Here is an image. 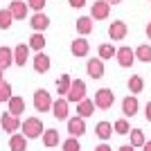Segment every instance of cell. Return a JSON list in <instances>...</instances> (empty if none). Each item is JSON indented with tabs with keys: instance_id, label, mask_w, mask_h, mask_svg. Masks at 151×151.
Returning a JSON list of instances; mask_svg holds the SVG:
<instances>
[{
	"instance_id": "obj_41",
	"label": "cell",
	"mask_w": 151,
	"mask_h": 151,
	"mask_svg": "<svg viewBox=\"0 0 151 151\" xmlns=\"http://www.w3.org/2000/svg\"><path fill=\"white\" fill-rule=\"evenodd\" d=\"M106 2H108V5H120L122 0H106Z\"/></svg>"
},
{
	"instance_id": "obj_1",
	"label": "cell",
	"mask_w": 151,
	"mask_h": 151,
	"mask_svg": "<svg viewBox=\"0 0 151 151\" xmlns=\"http://www.w3.org/2000/svg\"><path fill=\"white\" fill-rule=\"evenodd\" d=\"M20 129H23V138H41L43 135V122L38 120V117H27L23 124H20Z\"/></svg>"
},
{
	"instance_id": "obj_12",
	"label": "cell",
	"mask_w": 151,
	"mask_h": 151,
	"mask_svg": "<svg viewBox=\"0 0 151 151\" xmlns=\"http://www.w3.org/2000/svg\"><path fill=\"white\" fill-rule=\"evenodd\" d=\"M52 115L57 117V120H68V101L63 99V97H59L57 101H52Z\"/></svg>"
},
{
	"instance_id": "obj_15",
	"label": "cell",
	"mask_w": 151,
	"mask_h": 151,
	"mask_svg": "<svg viewBox=\"0 0 151 151\" xmlns=\"http://www.w3.org/2000/svg\"><path fill=\"white\" fill-rule=\"evenodd\" d=\"M138 97L135 95H129V97H124V101H122V113L126 115V117H133V115L138 113Z\"/></svg>"
},
{
	"instance_id": "obj_31",
	"label": "cell",
	"mask_w": 151,
	"mask_h": 151,
	"mask_svg": "<svg viewBox=\"0 0 151 151\" xmlns=\"http://www.w3.org/2000/svg\"><path fill=\"white\" fill-rule=\"evenodd\" d=\"M113 129L120 133V135H129V131H131V124H129V122L122 117V120H117V122L113 124Z\"/></svg>"
},
{
	"instance_id": "obj_3",
	"label": "cell",
	"mask_w": 151,
	"mask_h": 151,
	"mask_svg": "<svg viewBox=\"0 0 151 151\" xmlns=\"http://www.w3.org/2000/svg\"><path fill=\"white\" fill-rule=\"evenodd\" d=\"M113 101H115L113 90H111V88H99L97 93H95L93 106H95V108H101V111H108V108L113 106Z\"/></svg>"
},
{
	"instance_id": "obj_21",
	"label": "cell",
	"mask_w": 151,
	"mask_h": 151,
	"mask_svg": "<svg viewBox=\"0 0 151 151\" xmlns=\"http://www.w3.org/2000/svg\"><path fill=\"white\" fill-rule=\"evenodd\" d=\"M9 149L12 151H25L27 149V138H23V133H14L9 138Z\"/></svg>"
},
{
	"instance_id": "obj_18",
	"label": "cell",
	"mask_w": 151,
	"mask_h": 151,
	"mask_svg": "<svg viewBox=\"0 0 151 151\" xmlns=\"http://www.w3.org/2000/svg\"><path fill=\"white\" fill-rule=\"evenodd\" d=\"M34 70L41 72V75L50 70V57L45 52H36V57H34Z\"/></svg>"
},
{
	"instance_id": "obj_24",
	"label": "cell",
	"mask_w": 151,
	"mask_h": 151,
	"mask_svg": "<svg viewBox=\"0 0 151 151\" xmlns=\"http://www.w3.org/2000/svg\"><path fill=\"white\" fill-rule=\"evenodd\" d=\"M95 133H97V138L108 140L113 135V124H111V122H99V124L95 126Z\"/></svg>"
},
{
	"instance_id": "obj_36",
	"label": "cell",
	"mask_w": 151,
	"mask_h": 151,
	"mask_svg": "<svg viewBox=\"0 0 151 151\" xmlns=\"http://www.w3.org/2000/svg\"><path fill=\"white\" fill-rule=\"evenodd\" d=\"M68 2H70V7H75V9H79V7L86 5V0H68Z\"/></svg>"
},
{
	"instance_id": "obj_4",
	"label": "cell",
	"mask_w": 151,
	"mask_h": 151,
	"mask_svg": "<svg viewBox=\"0 0 151 151\" xmlns=\"http://www.w3.org/2000/svg\"><path fill=\"white\" fill-rule=\"evenodd\" d=\"M108 14H111V5L106 0H95L93 7H90V18L93 20H106Z\"/></svg>"
},
{
	"instance_id": "obj_16",
	"label": "cell",
	"mask_w": 151,
	"mask_h": 151,
	"mask_svg": "<svg viewBox=\"0 0 151 151\" xmlns=\"http://www.w3.org/2000/svg\"><path fill=\"white\" fill-rule=\"evenodd\" d=\"M7 12L12 14V18H18V20H23L27 16V2H23V0H14L12 5H9V9Z\"/></svg>"
},
{
	"instance_id": "obj_27",
	"label": "cell",
	"mask_w": 151,
	"mask_h": 151,
	"mask_svg": "<svg viewBox=\"0 0 151 151\" xmlns=\"http://www.w3.org/2000/svg\"><path fill=\"white\" fill-rule=\"evenodd\" d=\"M70 83H72V77H70V75H61V77H59V79H57V90H59V95H68Z\"/></svg>"
},
{
	"instance_id": "obj_7",
	"label": "cell",
	"mask_w": 151,
	"mask_h": 151,
	"mask_svg": "<svg viewBox=\"0 0 151 151\" xmlns=\"http://www.w3.org/2000/svg\"><path fill=\"white\" fill-rule=\"evenodd\" d=\"M115 59L122 68H131L133 61H135V54H133L131 47H120V50H115Z\"/></svg>"
},
{
	"instance_id": "obj_29",
	"label": "cell",
	"mask_w": 151,
	"mask_h": 151,
	"mask_svg": "<svg viewBox=\"0 0 151 151\" xmlns=\"http://www.w3.org/2000/svg\"><path fill=\"white\" fill-rule=\"evenodd\" d=\"M129 90H131L133 95L142 93V90H145V79H142V77H131V79H129Z\"/></svg>"
},
{
	"instance_id": "obj_2",
	"label": "cell",
	"mask_w": 151,
	"mask_h": 151,
	"mask_svg": "<svg viewBox=\"0 0 151 151\" xmlns=\"http://www.w3.org/2000/svg\"><path fill=\"white\" fill-rule=\"evenodd\" d=\"M63 99L68 101H75V104H79L81 99H86V83L81 81V79H72V83H70L68 88V95L63 97Z\"/></svg>"
},
{
	"instance_id": "obj_32",
	"label": "cell",
	"mask_w": 151,
	"mask_h": 151,
	"mask_svg": "<svg viewBox=\"0 0 151 151\" xmlns=\"http://www.w3.org/2000/svg\"><path fill=\"white\" fill-rule=\"evenodd\" d=\"M12 14L7 12V9H0V29H9L12 27Z\"/></svg>"
},
{
	"instance_id": "obj_10",
	"label": "cell",
	"mask_w": 151,
	"mask_h": 151,
	"mask_svg": "<svg viewBox=\"0 0 151 151\" xmlns=\"http://www.w3.org/2000/svg\"><path fill=\"white\" fill-rule=\"evenodd\" d=\"M86 72H88V77H93V79H101V77H104V61H99V59H88Z\"/></svg>"
},
{
	"instance_id": "obj_23",
	"label": "cell",
	"mask_w": 151,
	"mask_h": 151,
	"mask_svg": "<svg viewBox=\"0 0 151 151\" xmlns=\"http://www.w3.org/2000/svg\"><path fill=\"white\" fill-rule=\"evenodd\" d=\"M43 145L47 147V149H52V147L59 145V131H57V129H47V131H43Z\"/></svg>"
},
{
	"instance_id": "obj_34",
	"label": "cell",
	"mask_w": 151,
	"mask_h": 151,
	"mask_svg": "<svg viewBox=\"0 0 151 151\" xmlns=\"http://www.w3.org/2000/svg\"><path fill=\"white\" fill-rule=\"evenodd\" d=\"M12 97V86L7 81H0V101H9Z\"/></svg>"
},
{
	"instance_id": "obj_33",
	"label": "cell",
	"mask_w": 151,
	"mask_h": 151,
	"mask_svg": "<svg viewBox=\"0 0 151 151\" xmlns=\"http://www.w3.org/2000/svg\"><path fill=\"white\" fill-rule=\"evenodd\" d=\"M63 151H81L79 140H77V138H68L65 142H63Z\"/></svg>"
},
{
	"instance_id": "obj_25",
	"label": "cell",
	"mask_w": 151,
	"mask_h": 151,
	"mask_svg": "<svg viewBox=\"0 0 151 151\" xmlns=\"http://www.w3.org/2000/svg\"><path fill=\"white\" fill-rule=\"evenodd\" d=\"M27 47H29V50H36V52H43V47H45V36H43V34H38V32H34V34H32V38H29V43H27Z\"/></svg>"
},
{
	"instance_id": "obj_42",
	"label": "cell",
	"mask_w": 151,
	"mask_h": 151,
	"mask_svg": "<svg viewBox=\"0 0 151 151\" xmlns=\"http://www.w3.org/2000/svg\"><path fill=\"white\" fill-rule=\"evenodd\" d=\"M147 36H149V41H151V23L147 25Z\"/></svg>"
},
{
	"instance_id": "obj_20",
	"label": "cell",
	"mask_w": 151,
	"mask_h": 151,
	"mask_svg": "<svg viewBox=\"0 0 151 151\" xmlns=\"http://www.w3.org/2000/svg\"><path fill=\"white\" fill-rule=\"evenodd\" d=\"M93 18H90V16H81V18H77V32H79V34H81V38L86 36V34H90V32H93Z\"/></svg>"
},
{
	"instance_id": "obj_19",
	"label": "cell",
	"mask_w": 151,
	"mask_h": 151,
	"mask_svg": "<svg viewBox=\"0 0 151 151\" xmlns=\"http://www.w3.org/2000/svg\"><path fill=\"white\" fill-rule=\"evenodd\" d=\"M93 113H95L93 99H81L79 104H77V117H81V120H86V117H90Z\"/></svg>"
},
{
	"instance_id": "obj_17",
	"label": "cell",
	"mask_w": 151,
	"mask_h": 151,
	"mask_svg": "<svg viewBox=\"0 0 151 151\" xmlns=\"http://www.w3.org/2000/svg\"><path fill=\"white\" fill-rule=\"evenodd\" d=\"M14 63H16V65H25L27 63V57H29V47H27V45H16V47H14Z\"/></svg>"
},
{
	"instance_id": "obj_38",
	"label": "cell",
	"mask_w": 151,
	"mask_h": 151,
	"mask_svg": "<svg viewBox=\"0 0 151 151\" xmlns=\"http://www.w3.org/2000/svg\"><path fill=\"white\" fill-rule=\"evenodd\" d=\"M95 151H113L108 145H99V147H95Z\"/></svg>"
},
{
	"instance_id": "obj_30",
	"label": "cell",
	"mask_w": 151,
	"mask_h": 151,
	"mask_svg": "<svg viewBox=\"0 0 151 151\" xmlns=\"http://www.w3.org/2000/svg\"><path fill=\"white\" fill-rule=\"evenodd\" d=\"M129 133H131V147H133V149H135V147H142L147 142V140H145V133L140 131V129H131Z\"/></svg>"
},
{
	"instance_id": "obj_11",
	"label": "cell",
	"mask_w": 151,
	"mask_h": 151,
	"mask_svg": "<svg viewBox=\"0 0 151 151\" xmlns=\"http://www.w3.org/2000/svg\"><path fill=\"white\" fill-rule=\"evenodd\" d=\"M0 126H2L7 133H12V135H14V133L20 129V120H18V117H14V115H9V113H5L2 117H0Z\"/></svg>"
},
{
	"instance_id": "obj_43",
	"label": "cell",
	"mask_w": 151,
	"mask_h": 151,
	"mask_svg": "<svg viewBox=\"0 0 151 151\" xmlns=\"http://www.w3.org/2000/svg\"><path fill=\"white\" fill-rule=\"evenodd\" d=\"M0 81H5V79H2V70H0Z\"/></svg>"
},
{
	"instance_id": "obj_35",
	"label": "cell",
	"mask_w": 151,
	"mask_h": 151,
	"mask_svg": "<svg viewBox=\"0 0 151 151\" xmlns=\"http://www.w3.org/2000/svg\"><path fill=\"white\" fill-rule=\"evenodd\" d=\"M27 7H32L34 12H41L45 7V0H27Z\"/></svg>"
},
{
	"instance_id": "obj_8",
	"label": "cell",
	"mask_w": 151,
	"mask_h": 151,
	"mask_svg": "<svg viewBox=\"0 0 151 151\" xmlns=\"http://www.w3.org/2000/svg\"><path fill=\"white\" fill-rule=\"evenodd\" d=\"M29 25H32V29L34 32H38V34H43L47 27H50V18L45 16L43 12H36L34 16H32V20H29Z\"/></svg>"
},
{
	"instance_id": "obj_39",
	"label": "cell",
	"mask_w": 151,
	"mask_h": 151,
	"mask_svg": "<svg viewBox=\"0 0 151 151\" xmlns=\"http://www.w3.org/2000/svg\"><path fill=\"white\" fill-rule=\"evenodd\" d=\"M120 151H135L131 145H124V147H120Z\"/></svg>"
},
{
	"instance_id": "obj_13",
	"label": "cell",
	"mask_w": 151,
	"mask_h": 151,
	"mask_svg": "<svg viewBox=\"0 0 151 151\" xmlns=\"http://www.w3.org/2000/svg\"><path fill=\"white\" fill-rule=\"evenodd\" d=\"M7 104H9V115H14V117H20V113H25V101L18 95H12Z\"/></svg>"
},
{
	"instance_id": "obj_28",
	"label": "cell",
	"mask_w": 151,
	"mask_h": 151,
	"mask_svg": "<svg viewBox=\"0 0 151 151\" xmlns=\"http://www.w3.org/2000/svg\"><path fill=\"white\" fill-rule=\"evenodd\" d=\"M97 52H99V61H106V59H113L115 57V47L111 43H101Z\"/></svg>"
},
{
	"instance_id": "obj_9",
	"label": "cell",
	"mask_w": 151,
	"mask_h": 151,
	"mask_svg": "<svg viewBox=\"0 0 151 151\" xmlns=\"http://www.w3.org/2000/svg\"><path fill=\"white\" fill-rule=\"evenodd\" d=\"M126 34H129V27H126V23H122V20H115V23H111V27H108V36H111V41H122Z\"/></svg>"
},
{
	"instance_id": "obj_5",
	"label": "cell",
	"mask_w": 151,
	"mask_h": 151,
	"mask_svg": "<svg viewBox=\"0 0 151 151\" xmlns=\"http://www.w3.org/2000/svg\"><path fill=\"white\" fill-rule=\"evenodd\" d=\"M34 108H36L38 113H45V111H50L52 108V97H50V93L47 90H36L34 93Z\"/></svg>"
},
{
	"instance_id": "obj_6",
	"label": "cell",
	"mask_w": 151,
	"mask_h": 151,
	"mask_svg": "<svg viewBox=\"0 0 151 151\" xmlns=\"http://www.w3.org/2000/svg\"><path fill=\"white\" fill-rule=\"evenodd\" d=\"M68 133H70V138H81L86 133V120H81V117H68Z\"/></svg>"
},
{
	"instance_id": "obj_14",
	"label": "cell",
	"mask_w": 151,
	"mask_h": 151,
	"mask_svg": "<svg viewBox=\"0 0 151 151\" xmlns=\"http://www.w3.org/2000/svg\"><path fill=\"white\" fill-rule=\"evenodd\" d=\"M70 52H72L75 57H86L90 52V45H88L86 38H75V41L70 43Z\"/></svg>"
},
{
	"instance_id": "obj_40",
	"label": "cell",
	"mask_w": 151,
	"mask_h": 151,
	"mask_svg": "<svg viewBox=\"0 0 151 151\" xmlns=\"http://www.w3.org/2000/svg\"><path fill=\"white\" fill-rule=\"evenodd\" d=\"M142 147H145V151H151V140H149V142H145Z\"/></svg>"
},
{
	"instance_id": "obj_37",
	"label": "cell",
	"mask_w": 151,
	"mask_h": 151,
	"mask_svg": "<svg viewBox=\"0 0 151 151\" xmlns=\"http://www.w3.org/2000/svg\"><path fill=\"white\" fill-rule=\"evenodd\" d=\"M145 117H147V122H151V101L145 106Z\"/></svg>"
},
{
	"instance_id": "obj_26",
	"label": "cell",
	"mask_w": 151,
	"mask_h": 151,
	"mask_svg": "<svg viewBox=\"0 0 151 151\" xmlns=\"http://www.w3.org/2000/svg\"><path fill=\"white\" fill-rule=\"evenodd\" d=\"M133 54H135V59H140V61H145V63H149L151 61V45H140L138 50H133Z\"/></svg>"
},
{
	"instance_id": "obj_22",
	"label": "cell",
	"mask_w": 151,
	"mask_h": 151,
	"mask_svg": "<svg viewBox=\"0 0 151 151\" xmlns=\"http://www.w3.org/2000/svg\"><path fill=\"white\" fill-rule=\"evenodd\" d=\"M12 63H14V52H12V47L2 45V47H0V70H7Z\"/></svg>"
}]
</instances>
